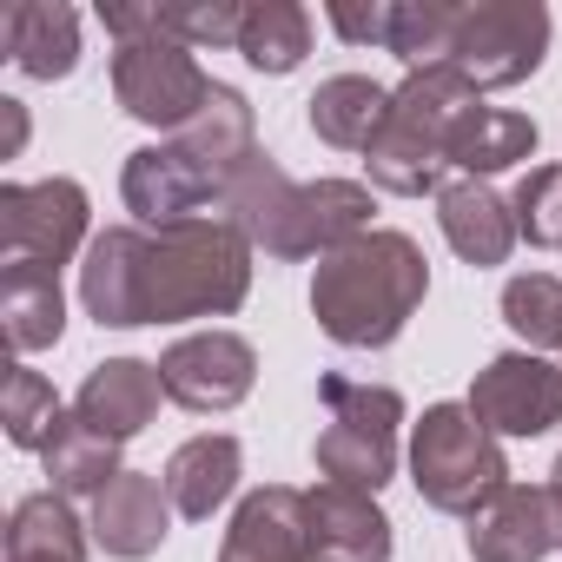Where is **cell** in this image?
<instances>
[{"mask_svg":"<svg viewBox=\"0 0 562 562\" xmlns=\"http://www.w3.org/2000/svg\"><path fill=\"white\" fill-rule=\"evenodd\" d=\"M218 205L251 245H265V258H331L371 232V186L358 179L299 186L265 146L225 179Z\"/></svg>","mask_w":562,"mask_h":562,"instance_id":"1","label":"cell"},{"mask_svg":"<svg viewBox=\"0 0 562 562\" xmlns=\"http://www.w3.org/2000/svg\"><path fill=\"white\" fill-rule=\"evenodd\" d=\"M430 292V265L417 251V238L404 232H364L345 251L318 258L312 271V312L325 325L331 345L345 351H384L404 338V325L417 318Z\"/></svg>","mask_w":562,"mask_h":562,"instance_id":"2","label":"cell"},{"mask_svg":"<svg viewBox=\"0 0 562 562\" xmlns=\"http://www.w3.org/2000/svg\"><path fill=\"white\" fill-rule=\"evenodd\" d=\"M251 292V238L232 218H186L146 232L139 258V305L146 325L179 318H225Z\"/></svg>","mask_w":562,"mask_h":562,"instance_id":"3","label":"cell"},{"mask_svg":"<svg viewBox=\"0 0 562 562\" xmlns=\"http://www.w3.org/2000/svg\"><path fill=\"white\" fill-rule=\"evenodd\" d=\"M483 106V93L450 74V67H424V74H404V87L391 93V113H384V133L371 139L364 166H371V186L378 192H397V199H424V192H443L450 186V139L457 126Z\"/></svg>","mask_w":562,"mask_h":562,"instance_id":"4","label":"cell"},{"mask_svg":"<svg viewBox=\"0 0 562 562\" xmlns=\"http://www.w3.org/2000/svg\"><path fill=\"white\" fill-rule=\"evenodd\" d=\"M411 483L430 509L476 516L509 490V463L470 404H430L424 424L411 430Z\"/></svg>","mask_w":562,"mask_h":562,"instance_id":"5","label":"cell"},{"mask_svg":"<svg viewBox=\"0 0 562 562\" xmlns=\"http://www.w3.org/2000/svg\"><path fill=\"white\" fill-rule=\"evenodd\" d=\"M325 397V430H318V470L345 490L378 496L397 476V424L404 397L391 384H351V378H318Z\"/></svg>","mask_w":562,"mask_h":562,"instance_id":"6","label":"cell"},{"mask_svg":"<svg viewBox=\"0 0 562 562\" xmlns=\"http://www.w3.org/2000/svg\"><path fill=\"white\" fill-rule=\"evenodd\" d=\"M549 54V8L542 0H476L457 14V41H450V74H463L476 93L496 87H522Z\"/></svg>","mask_w":562,"mask_h":562,"instance_id":"7","label":"cell"},{"mask_svg":"<svg viewBox=\"0 0 562 562\" xmlns=\"http://www.w3.org/2000/svg\"><path fill=\"white\" fill-rule=\"evenodd\" d=\"M212 87H218V80H205V67H199L192 47H179V41H133V47L113 54V100H120L133 120H146V126L186 133V126L205 113Z\"/></svg>","mask_w":562,"mask_h":562,"instance_id":"8","label":"cell"},{"mask_svg":"<svg viewBox=\"0 0 562 562\" xmlns=\"http://www.w3.org/2000/svg\"><path fill=\"white\" fill-rule=\"evenodd\" d=\"M87 245V186L41 179V186H0V251L8 265L60 271Z\"/></svg>","mask_w":562,"mask_h":562,"instance_id":"9","label":"cell"},{"mask_svg":"<svg viewBox=\"0 0 562 562\" xmlns=\"http://www.w3.org/2000/svg\"><path fill=\"white\" fill-rule=\"evenodd\" d=\"M470 411L490 437H542L562 424V371L536 351H503L476 371Z\"/></svg>","mask_w":562,"mask_h":562,"instance_id":"10","label":"cell"},{"mask_svg":"<svg viewBox=\"0 0 562 562\" xmlns=\"http://www.w3.org/2000/svg\"><path fill=\"white\" fill-rule=\"evenodd\" d=\"M159 378H166V397H172L179 411L212 417V411H232V404L251 397V384H258V351H251L238 331H192V338H179V345L159 358Z\"/></svg>","mask_w":562,"mask_h":562,"instance_id":"11","label":"cell"},{"mask_svg":"<svg viewBox=\"0 0 562 562\" xmlns=\"http://www.w3.org/2000/svg\"><path fill=\"white\" fill-rule=\"evenodd\" d=\"M225 186L172 139V146H139V153H126V172H120V199H126V212L133 218H146L153 232L159 225H186V218H199L212 199H218Z\"/></svg>","mask_w":562,"mask_h":562,"instance_id":"12","label":"cell"},{"mask_svg":"<svg viewBox=\"0 0 562 562\" xmlns=\"http://www.w3.org/2000/svg\"><path fill=\"white\" fill-rule=\"evenodd\" d=\"M305 536L312 562H391V516L345 483L305 490Z\"/></svg>","mask_w":562,"mask_h":562,"instance_id":"13","label":"cell"},{"mask_svg":"<svg viewBox=\"0 0 562 562\" xmlns=\"http://www.w3.org/2000/svg\"><path fill=\"white\" fill-rule=\"evenodd\" d=\"M166 522H172V496L159 476L146 470H120L100 496H93V542L120 562H146L159 542H166Z\"/></svg>","mask_w":562,"mask_h":562,"instance_id":"14","label":"cell"},{"mask_svg":"<svg viewBox=\"0 0 562 562\" xmlns=\"http://www.w3.org/2000/svg\"><path fill=\"white\" fill-rule=\"evenodd\" d=\"M218 562H312V536H305V490L265 483L238 503Z\"/></svg>","mask_w":562,"mask_h":562,"instance_id":"15","label":"cell"},{"mask_svg":"<svg viewBox=\"0 0 562 562\" xmlns=\"http://www.w3.org/2000/svg\"><path fill=\"white\" fill-rule=\"evenodd\" d=\"M0 54L27 80H67L80 67V14L67 0H8L0 8Z\"/></svg>","mask_w":562,"mask_h":562,"instance_id":"16","label":"cell"},{"mask_svg":"<svg viewBox=\"0 0 562 562\" xmlns=\"http://www.w3.org/2000/svg\"><path fill=\"white\" fill-rule=\"evenodd\" d=\"M437 225H443L450 251L476 271H490L516 251V212L490 179H450L437 192Z\"/></svg>","mask_w":562,"mask_h":562,"instance_id":"17","label":"cell"},{"mask_svg":"<svg viewBox=\"0 0 562 562\" xmlns=\"http://www.w3.org/2000/svg\"><path fill=\"white\" fill-rule=\"evenodd\" d=\"M139 258H146V232H133V225H106V232L87 245L80 305H87L100 325H113V331L146 325V305H139Z\"/></svg>","mask_w":562,"mask_h":562,"instance_id":"18","label":"cell"},{"mask_svg":"<svg viewBox=\"0 0 562 562\" xmlns=\"http://www.w3.org/2000/svg\"><path fill=\"white\" fill-rule=\"evenodd\" d=\"M159 397H166V378H159V364H139V358H106V364H93L87 371V384H80V397H74V411L87 417V424H100L106 437H139L153 417H159Z\"/></svg>","mask_w":562,"mask_h":562,"instance_id":"19","label":"cell"},{"mask_svg":"<svg viewBox=\"0 0 562 562\" xmlns=\"http://www.w3.org/2000/svg\"><path fill=\"white\" fill-rule=\"evenodd\" d=\"M549 549H555V522H549V490L536 483H509L490 509L470 516L476 562H542Z\"/></svg>","mask_w":562,"mask_h":562,"instance_id":"20","label":"cell"},{"mask_svg":"<svg viewBox=\"0 0 562 562\" xmlns=\"http://www.w3.org/2000/svg\"><path fill=\"white\" fill-rule=\"evenodd\" d=\"M238 470H245V450H238V437H192V443H179L172 450V463H166V496H172V509L179 516H192V522H205L232 490H238Z\"/></svg>","mask_w":562,"mask_h":562,"instance_id":"21","label":"cell"},{"mask_svg":"<svg viewBox=\"0 0 562 562\" xmlns=\"http://www.w3.org/2000/svg\"><path fill=\"white\" fill-rule=\"evenodd\" d=\"M0 331H8V345L21 358L60 345V331H67L60 271H47V265H8L0 271Z\"/></svg>","mask_w":562,"mask_h":562,"instance_id":"22","label":"cell"},{"mask_svg":"<svg viewBox=\"0 0 562 562\" xmlns=\"http://www.w3.org/2000/svg\"><path fill=\"white\" fill-rule=\"evenodd\" d=\"M312 133L325 146H345V153H371V139L384 133V113H391V87L364 80V74H338L325 80L312 100Z\"/></svg>","mask_w":562,"mask_h":562,"instance_id":"23","label":"cell"},{"mask_svg":"<svg viewBox=\"0 0 562 562\" xmlns=\"http://www.w3.org/2000/svg\"><path fill=\"white\" fill-rule=\"evenodd\" d=\"M179 146L225 186L251 153H258V133H251V106H245V93L238 87H212V100H205V113L179 133ZM225 199V192H218Z\"/></svg>","mask_w":562,"mask_h":562,"instance_id":"24","label":"cell"},{"mask_svg":"<svg viewBox=\"0 0 562 562\" xmlns=\"http://www.w3.org/2000/svg\"><path fill=\"white\" fill-rule=\"evenodd\" d=\"M87 542L93 536L80 529L60 490H41L8 516V562H87Z\"/></svg>","mask_w":562,"mask_h":562,"instance_id":"25","label":"cell"},{"mask_svg":"<svg viewBox=\"0 0 562 562\" xmlns=\"http://www.w3.org/2000/svg\"><path fill=\"white\" fill-rule=\"evenodd\" d=\"M536 153V120L522 113H496V106H476L457 139H450V172L463 179H490V172H509Z\"/></svg>","mask_w":562,"mask_h":562,"instance_id":"26","label":"cell"},{"mask_svg":"<svg viewBox=\"0 0 562 562\" xmlns=\"http://www.w3.org/2000/svg\"><path fill=\"white\" fill-rule=\"evenodd\" d=\"M41 457H47V476H54L60 496H100V490L120 476V437H106V430L87 424L80 411L60 417V430H54V443H47Z\"/></svg>","mask_w":562,"mask_h":562,"instance_id":"27","label":"cell"},{"mask_svg":"<svg viewBox=\"0 0 562 562\" xmlns=\"http://www.w3.org/2000/svg\"><path fill=\"white\" fill-rule=\"evenodd\" d=\"M238 54L258 74H292L312 54V14L292 8V0H251L238 27Z\"/></svg>","mask_w":562,"mask_h":562,"instance_id":"28","label":"cell"},{"mask_svg":"<svg viewBox=\"0 0 562 562\" xmlns=\"http://www.w3.org/2000/svg\"><path fill=\"white\" fill-rule=\"evenodd\" d=\"M503 325L529 351H562V278L549 271H516L503 285Z\"/></svg>","mask_w":562,"mask_h":562,"instance_id":"29","label":"cell"},{"mask_svg":"<svg viewBox=\"0 0 562 562\" xmlns=\"http://www.w3.org/2000/svg\"><path fill=\"white\" fill-rule=\"evenodd\" d=\"M457 14L450 0H397V14H391V54L424 74V67H443L450 60V41H457Z\"/></svg>","mask_w":562,"mask_h":562,"instance_id":"30","label":"cell"},{"mask_svg":"<svg viewBox=\"0 0 562 562\" xmlns=\"http://www.w3.org/2000/svg\"><path fill=\"white\" fill-rule=\"evenodd\" d=\"M60 397H54V384L41 378V371H27V364H14L8 371V391H0V424H8V443L14 450H47L54 443V430H60Z\"/></svg>","mask_w":562,"mask_h":562,"instance_id":"31","label":"cell"},{"mask_svg":"<svg viewBox=\"0 0 562 562\" xmlns=\"http://www.w3.org/2000/svg\"><path fill=\"white\" fill-rule=\"evenodd\" d=\"M509 212H516V238H529L542 251H562V166H529Z\"/></svg>","mask_w":562,"mask_h":562,"instance_id":"32","label":"cell"},{"mask_svg":"<svg viewBox=\"0 0 562 562\" xmlns=\"http://www.w3.org/2000/svg\"><path fill=\"white\" fill-rule=\"evenodd\" d=\"M159 27H166V41H179V47H238L245 8H232V0H166V8H159Z\"/></svg>","mask_w":562,"mask_h":562,"instance_id":"33","label":"cell"},{"mask_svg":"<svg viewBox=\"0 0 562 562\" xmlns=\"http://www.w3.org/2000/svg\"><path fill=\"white\" fill-rule=\"evenodd\" d=\"M391 0H371V8H351V0H331V27L351 47H391Z\"/></svg>","mask_w":562,"mask_h":562,"instance_id":"34","label":"cell"},{"mask_svg":"<svg viewBox=\"0 0 562 562\" xmlns=\"http://www.w3.org/2000/svg\"><path fill=\"white\" fill-rule=\"evenodd\" d=\"M0 120H8V159H14L21 139H27V106L21 100H0Z\"/></svg>","mask_w":562,"mask_h":562,"instance_id":"35","label":"cell"},{"mask_svg":"<svg viewBox=\"0 0 562 562\" xmlns=\"http://www.w3.org/2000/svg\"><path fill=\"white\" fill-rule=\"evenodd\" d=\"M549 522H555V549H562V457L549 470Z\"/></svg>","mask_w":562,"mask_h":562,"instance_id":"36","label":"cell"}]
</instances>
